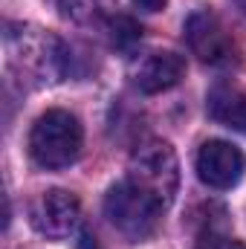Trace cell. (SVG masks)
<instances>
[{
    "instance_id": "cell-1",
    "label": "cell",
    "mask_w": 246,
    "mask_h": 249,
    "mask_svg": "<svg viewBox=\"0 0 246 249\" xmlns=\"http://www.w3.org/2000/svg\"><path fill=\"white\" fill-rule=\"evenodd\" d=\"M81 145H84L81 122L67 110H47L44 116L35 119L29 130V154L35 165L47 171L72 165L81 157Z\"/></svg>"
},
{
    "instance_id": "cell-2",
    "label": "cell",
    "mask_w": 246,
    "mask_h": 249,
    "mask_svg": "<svg viewBox=\"0 0 246 249\" xmlns=\"http://www.w3.org/2000/svg\"><path fill=\"white\" fill-rule=\"evenodd\" d=\"M127 180L145 188L151 197H157L168 209L180 186V162H177L174 148L162 139L139 142L127 162Z\"/></svg>"
},
{
    "instance_id": "cell-3",
    "label": "cell",
    "mask_w": 246,
    "mask_h": 249,
    "mask_svg": "<svg viewBox=\"0 0 246 249\" xmlns=\"http://www.w3.org/2000/svg\"><path fill=\"white\" fill-rule=\"evenodd\" d=\"M165 206L151 197L145 188L130 180H122L105 194V214L107 220L130 241H145L157 232Z\"/></svg>"
},
{
    "instance_id": "cell-4",
    "label": "cell",
    "mask_w": 246,
    "mask_h": 249,
    "mask_svg": "<svg viewBox=\"0 0 246 249\" xmlns=\"http://www.w3.org/2000/svg\"><path fill=\"white\" fill-rule=\"evenodd\" d=\"M185 44L191 55L211 67H229L235 61V44L211 12H191L185 20Z\"/></svg>"
},
{
    "instance_id": "cell-5",
    "label": "cell",
    "mask_w": 246,
    "mask_h": 249,
    "mask_svg": "<svg viewBox=\"0 0 246 249\" xmlns=\"http://www.w3.org/2000/svg\"><path fill=\"white\" fill-rule=\"evenodd\" d=\"M246 171V157L241 148H235L226 139H209L203 142L197 154V177L209 188H232L241 183Z\"/></svg>"
},
{
    "instance_id": "cell-6",
    "label": "cell",
    "mask_w": 246,
    "mask_h": 249,
    "mask_svg": "<svg viewBox=\"0 0 246 249\" xmlns=\"http://www.w3.org/2000/svg\"><path fill=\"white\" fill-rule=\"evenodd\" d=\"M78 217H81V206H78L75 194H70L64 188L44 191L29 209L32 226L47 238H67L78 226Z\"/></svg>"
},
{
    "instance_id": "cell-7",
    "label": "cell",
    "mask_w": 246,
    "mask_h": 249,
    "mask_svg": "<svg viewBox=\"0 0 246 249\" xmlns=\"http://www.w3.org/2000/svg\"><path fill=\"white\" fill-rule=\"evenodd\" d=\"M185 75V58L165 50V53H148L133 70V84L139 93H162L180 84V78Z\"/></svg>"
},
{
    "instance_id": "cell-8",
    "label": "cell",
    "mask_w": 246,
    "mask_h": 249,
    "mask_svg": "<svg viewBox=\"0 0 246 249\" xmlns=\"http://www.w3.org/2000/svg\"><path fill=\"white\" fill-rule=\"evenodd\" d=\"M206 110L217 124H226L232 130L246 133V93L226 87V84H217L206 96Z\"/></svg>"
},
{
    "instance_id": "cell-9",
    "label": "cell",
    "mask_w": 246,
    "mask_h": 249,
    "mask_svg": "<svg viewBox=\"0 0 246 249\" xmlns=\"http://www.w3.org/2000/svg\"><path fill=\"white\" fill-rule=\"evenodd\" d=\"M53 9L67 18V20H75V23H87V20H96L105 9V0H50Z\"/></svg>"
},
{
    "instance_id": "cell-10",
    "label": "cell",
    "mask_w": 246,
    "mask_h": 249,
    "mask_svg": "<svg viewBox=\"0 0 246 249\" xmlns=\"http://www.w3.org/2000/svg\"><path fill=\"white\" fill-rule=\"evenodd\" d=\"M110 44L116 47V50H122V53H130L139 41H142V26L133 20V18H127V15H116V18H110Z\"/></svg>"
},
{
    "instance_id": "cell-11",
    "label": "cell",
    "mask_w": 246,
    "mask_h": 249,
    "mask_svg": "<svg viewBox=\"0 0 246 249\" xmlns=\"http://www.w3.org/2000/svg\"><path fill=\"white\" fill-rule=\"evenodd\" d=\"M194 249H246L238 238H232V235H223V232H206L200 241H197V247Z\"/></svg>"
},
{
    "instance_id": "cell-12",
    "label": "cell",
    "mask_w": 246,
    "mask_h": 249,
    "mask_svg": "<svg viewBox=\"0 0 246 249\" xmlns=\"http://www.w3.org/2000/svg\"><path fill=\"white\" fill-rule=\"evenodd\" d=\"M133 3H136L142 12H162L168 0H133Z\"/></svg>"
},
{
    "instance_id": "cell-13",
    "label": "cell",
    "mask_w": 246,
    "mask_h": 249,
    "mask_svg": "<svg viewBox=\"0 0 246 249\" xmlns=\"http://www.w3.org/2000/svg\"><path fill=\"white\" fill-rule=\"evenodd\" d=\"M81 241H84L81 249H96V238H93V235H87V232H84V235H81Z\"/></svg>"
},
{
    "instance_id": "cell-14",
    "label": "cell",
    "mask_w": 246,
    "mask_h": 249,
    "mask_svg": "<svg viewBox=\"0 0 246 249\" xmlns=\"http://www.w3.org/2000/svg\"><path fill=\"white\" fill-rule=\"evenodd\" d=\"M235 3H238V9H241V12L246 15V0H235Z\"/></svg>"
}]
</instances>
